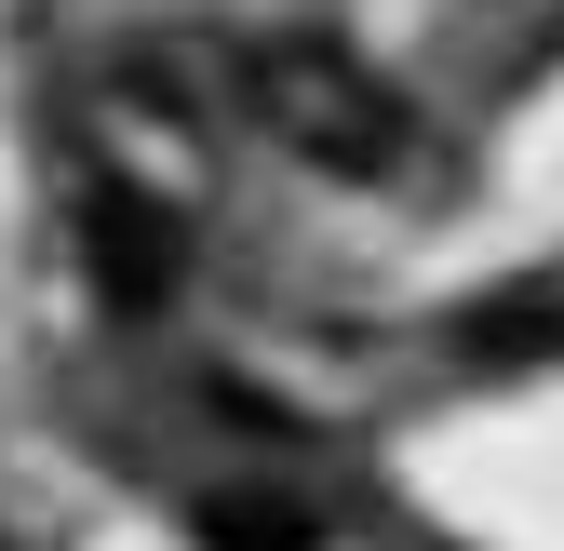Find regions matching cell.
<instances>
[{"mask_svg":"<svg viewBox=\"0 0 564 551\" xmlns=\"http://www.w3.org/2000/svg\"><path fill=\"white\" fill-rule=\"evenodd\" d=\"M82 269L108 310H162L175 296V216L134 188H82Z\"/></svg>","mask_w":564,"mask_h":551,"instance_id":"2","label":"cell"},{"mask_svg":"<svg viewBox=\"0 0 564 551\" xmlns=\"http://www.w3.org/2000/svg\"><path fill=\"white\" fill-rule=\"evenodd\" d=\"M229 82H242V108H256L296 162H323V175H349V188H377V175L416 162V108H403L349 41H323V28H269Z\"/></svg>","mask_w":564,"mask_h":551,"instance_id":"1","label":"cell"}]
</instances>
